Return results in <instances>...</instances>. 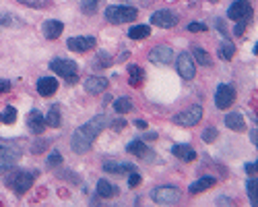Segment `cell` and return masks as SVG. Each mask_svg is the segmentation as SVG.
<instances>
[{
    "label": "cell",
    "mask_w": 258,
    "mask_h": 207,
    "mask_svg": "<svg viewBox=\"0 0 258 207\" xmlns=\"http://www.w3.org/2000/svg\"><path fill=\"white\" fill-rule=\"evenodd\" d=\"M110 124V118L99 114V116H93L89 122H85L83 126H78V129L73 133V141H71V147L75 153H87L89 147L93 145V141L97 139V135L102 133L105 126Z\"/></svg>",
    "instance_id": "1"
},
{
    "label": "cell",
    "mask_w": 258,
    "mask_h": 207,
    "mask_svg": "<svg viewBox=\"0 0 258 207\" xmlns=\"http://www.w3.org/2000/svg\"><path fill=\"white\" fill-rule=\"evenodd\" d=\"M21 157V147L15 141H0V172L11 170Z\"/></svg>",
    "instance_id": "2"
},
{
    "label": "cell",
    "mask_w": 258,
    "mask_h": 207,
    "mask_svg": "<svg viewBox=\"0 0 258 207\" xmlns=\"http://www.w3.org/2000/svg\"><path fill=\"white\" fill-rule=\"evenodd\" d=\"M33 180H35V174L33 172H23V170H17V172H11L4 178V184L11 186V189L17 193V195H23L25 191H29L33 186Z\"/></svg>",
    "instance_id": "3"
},
{
    "label": "cell",
    "mask_w": 258,
    "mask_h": 207,
    "mask_svg": "<svg viewBox=\"0 0 258 207\" xmlns=\"http://www.w3.org/2000/svg\"><path fill=\"white\" fill-rule=\"evenodd\" d=\"M50 68H52L56 75L64 77L66 83H77L78 81V75H77L78 73V66L73 60H66V58H54V60L50 62Z\"/></svg>",
    "instance_id": "4"
},
{
    "label": "cell",
    "mask_w": 258,
    "mask_h": 207,
    "mask_svg": "<svg viewBox=\"0 0 258 207\" xmlns=\"http://www.w3.org/2000/svg\"><path fill=\"white\" fill-rule=\"evenodd\" d=\"M138 17L134 6H107L105 8V21L110 23H130Z\"/></svg>",
    "instance_id": "5"
},
{
    "label": "cell",
    "mask_w": 258,
    "mask_h": 207,
    "mask_svg": "<svg viewBox=\"0 0 258 207\" xmlns=\"http://www.w3.org/2000/svg\"><path fill=\"white\" fill-rule=\"evenodd\" d=\"M201 118H203V108L196 104V106H190L188 110L176 114L174 124H178V126H194V124L201 122Z\"/></svg>",
    "instance_id": "6"
},
{
    "label": "cell",
    "mask_w": 258,
    "mask_h": 207,
    "mask_svg": "<svg viewBox=\"0 0 258 207\" xmlns=\"http://www.w3.org/2000/svg\"><path fill=\"white\" fill-rule=\"evenodd\" d=\"M151 199L161 205H172V203L180 201V191L176 186H159V189L151 191Z\"/></svg>",
    "instance_id": "7"
},
{
    "label": "cell",
    "mask_w": 258,
    "mask_h": 207,
    "mask_svg": "<svg viewBox=\"0 0 258 207\" xmlns=\"http://www.w3.org/2000/svg\"><path fill=\"white\" fill-rule=\"evenodd\" d=\"M235 102V89L232 85H219V89H217L215 93V104L217 108H221V110H225V108H232Z\"/></svg>",
    "instance_id": "8"
},
{
    "label": "cell",
    "mask_w": 258,
    "mask_h": 207,
    "mask_svg": "<svg viewBox=\"0 0 258 207\" xmlns=\"http://www.w3.org/2000/svg\"><path fill=\"white\" fill-rule=\"evenodd\" d=\"M252 15V6L248 0H237L230 6V11H227V17L232 19V21H246L248 17Z\"/></svg>",
    "instance_id": "9"
},
{
    "label": "cell",
    "mask_w": 258,
    "mask_h": 207,
    "mask_svg": "<svg viewBox=\"0 0 258 207\" xmlns=\"http://www.w3.org/2000/svg\"><path fill=\"white\" fill-rule=\"evenodd\" d=\"M149 60L155 64H170L174 60V50L170 46H155L151 52H149Z\"/></svg>",
    "instance_id": "10"
},
{
    "label": "cell",
    "mask_w": 258,
    "mask_h": 207,
    "mask_svg": "<svg viewBox=\"0 0 258 207\" xmlns=\"http://www.w3.org/2000/svg\"><path fill=\"white\" fill-rule=\"evenodd\" d=\"M178 73H180L184 79H194L196 75V66H194V60H192V56L188 54V52H182L180 56H178Z\"/></svg>",
    "instance_id": "11"
},
{
    "label": "cell",
    "mask_w": 258,
    "mask_h": 207,
    "mask_svg": "<svg viewBox=\"0 0 258 207\" xmlns=\"http://www.w3.org/2000/svg\"><path fill=\"white\" fill-rule=\"evenodd\" d=\"M151 23L161 29H170L178 23V15H174L172 11H157L151 15Z\"/></svg>",
    "instance_id": "12"
},
{
    "label": "cell",
    "mask_w": 258,
    "mask_h": 207,
    "mask_svg": "<svg viewBox=\"0 0 258 207\" xmlns=\"http://www.w3.org/2000/svg\"><path fill=\"white\" fill-rule=\"evenodd\" d=\"M68 46V50H73V52H87V50H91V48L95 46V37H85V35H78V37H71L66 42Z\"/></svg>",
    "instance_id": "13"
},
{
    "label": "cell",
    "mask_w": 258,
    "mask_h": 207,
    "mask_svg": "<svg viewBox=\"0 0 258 207\" xmlns=\"http://www.w3.org/2000/svg\"><path fill=\"white\" fill-rule=\"evenodd\" d=\"M58 91V81L54 77H42L37 81V93L42 97H50Z\"/></svg>",
    "instance_id": "14"
},
{
    "label": "cell",
    "mask_w": 258,
    "mask_h": 207,
    "mask_svg": "<svg viewBox=\"0 0 258 207\" xmlns=\"http://www.w3.org/2000/svg\"><path fill=\"white\" fill-rule=\"evenodd\" d=\"M27 126H29V131H31L33 135H42L46 131V120H44V116L39 114V110H31V112H29Z\"/></svg>",
    "instance_id": "15"
},
{
    "label": "cell",
    "mask_w": 258,
    "mask_h": 207,
    "mask_svg": "<svg viewBox=\"0 0 258 207\" xmlns=\"http://www.w3.org/2000/svg\"><path fill=\"white\" fill-rule=\"evenodd\" d=\"M126 151H128V153H132V155H136V157H145V160H153V151L145 145V141H143V139H136V141H132V143H128Z\"/></svg>",
    "instance_id": "16"
},
{
    "label": "cell",
    "mask_w": 258,
    "mask_h": 207,
    "mask_svg": "<svg viewBox=\"0 0 258 207\" xmlns=\"http://www.w3.org/2000/svg\"><path fill=\"white\" fill-rule=\"evenodd\" d=\"M42 31L48 39H56V37H60L62 31H64V25L60 21H56V19H50V21H46L42 25Z\"/></svg>",
    "instance_id": "17"
},
{
    "label": "cell",
    "mask_w": 258,
    "mask_h": 207,
    "mask_svg": "<svg viewBox=\"0 0 258 207\" xmlns=\"http://www.w3.org/2000/svg\"><path fill=\"white\" fill-rule=\"evenodd\" d=\"M107 85H110V83H107L105 77H89L85 81V89L89 93H102V91L107 89Z\"/></svg>",
    "instance_id": "18"
},
{
    "label": "cell",
    "mask_w": 258,
    "mask_h": 207,
    "mask_svg": "<svg viewBox=\"0 0 258 207\" xmlns=\"http://www.w3.org/2000/svg\"><path fill=\"white\" fill-rule=\"evenodd\" d=\"M103 170L110 172V174H124V172L130 174L136 168H134L132 164H128V162H105L103 164Z\"/></svg>",
    "instance_id": "19"
},
{
    "label": "cell",
    "mask_w": 258,
    "mask_h": 207,
    "mask_svg": "<svg viewBox=\"0 0 258 207\" xmlns=\"http://www.w3.org/2000/svg\"><path fill=\"white\" fill-rule=\"evenodd\" d=\"M172 153L176 157H180L182 162H194L196 160V151L192 149V147H188V145H174Z\"/></svg>",
    "instance_id": "20"
},
{
    "label": "cell",
    "mask_w": 258,
    "mask_h": 207,
    "mask_svg": "<svg viewBox=\"0 0 258 207\" xmlns=\"http://www.w3.org/2000/svg\"><path fill=\"white\" fill-rule=\"evenodd\" d=\"M225 124H227V129H232V131H244L246 129V124H244V116L240 112H232V114H227L225 116Z\"/></svg>",
    "instance_id": "21"
},
{
    "label": "cell",
    "mask_w": 258,
    "mask_h": 207,
    "mask_svg": "<svg viewBox=\"0 0 258 207\" xmlns=\"http://www.w3.org/2000/svg\"><path fill=\"white\" fill-rule=\"evenodd\" d=\"M97 195L103 197V199H110V197L118 195V186H114L112 182H107V180H99L97 182Z\"/></svg>",
    "instance_id": "22"
},
{
    "label": "cell",
    "mask_w": 258,
    "mask_h": 207,
    "mask_svg": "<svg viewBox=\"0 0 258 207\" xmlns=\"http://www.w3.org/2000/svg\"><path fill=\"white\" fill-rule=\"evenodd\" d=\"M213 184H215V178H211V176H203V178H198L196 182H192L188 191H190L192 195H196V193H203L206 189H211Z\"/></svg>",
    "instance_id": "23"
},
{
    "label": "cell",
    "mask_w": 258,
    "mask_h": 207,
    "mask_svg": "<svg viewBox=\"0 0 258 207\" xmlns=\"http://www.w3.org/2000/svg\"><path fill=\"white\" fill-rule=\"evenodd\" d=\"M62 124V114H60V108L58 106H50V112H48V118H46V126H58Z\"/></svg>",
    "instance_id": "24"
},
{
    "label": "cell",
    "mask_w": 258,
    "mask_h": 207,
    "mask_svg": "<svg viewBox=\"0 0 258 207\" xmlns=\"http://www.w3.org/2000/svg\"><path fill=\"white\" fill-rule=\"evenodd\" d=\"M128 73H130V85L132 87H138L143 83V79H145V71H143V66H136V64H130L128 66Z\"/></svg>",
    "instance_id": "25"
},
{
    "label": "cell",
    "mask_w": 258,
    "mask_h": 207,
    "mask_svg": "<svg viewBox=\"0 0 258 207\" xmlns=\"http://www.w3.org/2000/svg\"><path fill=\"white\" fill-rule=\"evenodd\" d=\"M149 33H151L149 25H134L128 29V37L130 39H145V37H149Z\"/></svg>",
    "instance_id": "26"
},
{
    "label": "cell",
    "mask_w": 258,
    "mask_h": 207,
    "mask_svg": "<svg viewBox=\"0 0 258 207\" xmlns=\"http://www.w3.org/2000/svg\"><path fill=\"white\" fill-rule=\"evenodd\" d=\"M233 54H235V46L230 42V39H223L221 46H219V56L223 60H232Z\"/></svg>",
    "instance_id": "27"
},
{
    "label": "cell",
    "mask_w": 258,
    "mask_h": 207,
    "mask_svg": "<svg viewBox=\"0 0 258 207\" xmlns=\"http://www.w3.org/2000/svg\"><path fill=\"white\" fill-rule=\"evenodd\" d=\"M103 4V0H83V4H81V8H83V13L85 15H95L97 13V8Z\"/></svg>",
    "instance_id": "28"
},
{
    "label": "cell",
    "mask_w": 258,
    "mask_h": 207,
    "mask_svg": "<svg viewBox=\"0 0 258 207\" xmlns=\"http://www.w3.org/2000/svg\"><path fill=\"white\" fill-rule=\"evenodd\" d=\"M190 56L194 58V60H196L198 64H203V66H209V64H211V58H209V54H206V52L203 50V48H194Z\"/></svg>",
    "instance_id": "29"
},
{
    "label": "cell",
    "mask_w": 258,
    "mask_h": 207,
    "mask_svg": "<svg viewBox=\"0 0 258 207\" xmlns=\"http://www.w3.org/2000/svg\"><path fill=\"white\" fill-rule=\"evenodd\" d=\"M114 110L118 114H126V112H130L132 110V102L128 100V97H120V100H116L114 102Z\"/></svg>",
    "instance_id": "30"
},
{
    "label": "cell",
    "mask_w": 258,
    "mask_h": 207,
    "mask_svg": "<svg viewBox=\"0 0 258 207\" xmlns=\"http://www.w3.org/2000/svg\"><path fill=\"white\" fill-rule=\"evenodd\" d=\"M17 120V110L13 106H6V110L0 114V122H6V124H13Z\"/></svg>",
    "instance_id": "31"
},
{
    "label": "cell",
    "mask_w": 258,
    "mask_h": 207,
    "mask_svg": "<svg viewBox=\"0 0 258 207\" xmlns=\"http://www.w3.org/2000/svg\"><path fill=\"white\" fill-rule=\"evenodd\" d=\"M248 197H250V203L254 205V207H258V199H256V176L252 178L250 176V180H248Z\"/></svg>",
    "instance_id": "32"
},
{
    "label": "cell",
    "mask_w": 258,
    "mask_h": 207,
    "mask_svg": "<svg viewBox=\"0 0 258 207\" xmlns=\"http://www.w3.org/2000/svg\"><path fill=\"white\" fill-rule=\"evenodd\" d=\"M112 62H114V60H112L110 54H107V52H99V54H97V60H95L93 64H95L97 68H103V66H110Z\"/></svg>",
    "instance_id": "33"
},
{
    "label": "cell",
    "mask_w": 258,
    "mask_h": 207,
    "mask_svg": "<svg viewBox=\"0 0 258 207\" xmlns=\"http://www.w3.org/2000/svg\"><path fill=\"white\" fill-rule=\"evenodd\" d=\"M217 135H219V131H217L215 126H206V129L203 131V141L205 143H213L217 139Z\"/></svg>",
    "instance_id": "34"
},
{
    "label": "cell",
    "mask_w": 258,
    "mask_h": 207,
    "mask_svg": "<svg viewBox=\"0 0 258 207\" xmlns=\"http://www.w3.org/2000/svg\"><path fill=\"white\" fill-rule=\"evenodd\" d=\"M23 2L25 6H31V8H46L50 4V0H19Z\"/></svg>",
    "instance_id": "35"
},
{
    "label": "cell",
    "mask_w": 258,
    "mask_h": 207,
    "mask_svg": "<svg viewBox=\"0 0 258 207\" xmlns=\"http://www.w3.org/2000/svg\"><path fill=\"white\" fill-rule=\"evenodd\" d=\"M60 162H62V155L58 153V151H52V153H50V157H48V166H50V168H52V166H58Z\"/></svg>",
    "instance_id": "36"
},
{
    "label": "cell",
    "mask_w": 258,
    "mask_h": 207,
    "mask_svg": "<svg viewBox=\"0 0 258 207\" xmlns=\"http://www.w3.org/2000/svg\"><path fill=\"white\" fill-rule=\"evenodd\" d=\"M188 31H194V33H198V31H206V25H205V23H198V21H192L190 25H188Z\"/></svg>",
    "instance_id": "37"
},
{
    "label": "cell",
    "mask_w": 258,
    "mask_h": 207,
    "mask_svg": "<svg viewBox=\"0 0 258 207\" xmlns=\"http://www.w3.org/2000/svg\"><path fill=\"white\" fill-rule=\"evenodd\" d=\"M136 184H141V174H138L136 170H132L130 172V178H128V186H132V189H134Z\"/></svg>",
    "instance_id": "38"
},
{
    "label": "cell",
    "mask_w": 258,
    "mask_h": 207,
    "mask_svg": "<svg viewBox=\"0 0 258 207\" xmlns=\"http://www.w3.org/2000/svg\"><path fill=\"white\" fill-rule=\"evenodd\" d=\"M124 126H126V120H124V118H118V120L112 122V129H114V131H122Z\"/></svg>",
    "instance_id": "39"
},
{
    "label": "cell",
    "mask_w": 258,
    "mask_h": 207,
    "mask_svg": "<svg viewBox=\"0 0 258 207\" xmlns=\"http://www.w3.org/2000/svg\"><path fill=\"white\" fill-rule=\"evenodd\" d=\"M11 89V81H6V79H0V93H6Z\"/></svg>",
    "instance_id": "40"
},
{
    "label": "cell",
    "mask_w": 258,
    "mask_h": 207,
    "mask_svg": "<svg viewBox=\"0 0 258 207\" xmlns=\"http://www.w3.org/2000/svg\"><path fill=\"white\" fill-rule=\"evenodd\" d=\"M246 172H248V176H256V162L254 164H246Z\"/></svg>",
    "instance_id": "41"
},
{
    "label": "cell",
    "mask_w": 258,
    "mask_h": 207,
    "mask_svg": "<svg viewBox=\"0 0 258 207\" xmlns=\"http://www.w3.org/2000/svg\"><path fill=\"white\" fill-rule=\"evenodd\" d=\"M244 25H246L244 21H237V25L233 27V31H235V35H242V33H244Z\"/></svg>",
    "instance_id": "42"
},
{
    "label": "cell",
    "mask_w": 258,
    "mask_h": 207,
    "mask_svg": "<svg viewBox=\"0 0 258 207\" xmlns=\"http://www.w3.org/2000/svg\"><path fill=\"white\" fill-rule=\"evenodd\" d=\"M48 141H50V139H48ZM48 141H44V143H35V145H33V151H35V153H37V151H44V149H46V145H48Z\"/></svg>",
    "instance_id": "43"
},
{
    "label": "cell",
    "mask_w": 258,
    "mask_h": 207,
    "mask_svg": "<svg viewBox=\"0 0 258 207\" xmlns=\"http://www.w3.org/2000/svg\"><path fill=\"white\" fill-rule=\"evenodd\" d=\"M250 141H252L254 145H258V131H256V126L250 131Z\"/></svg>",
    "instance_id": "44"
},
{
    "label": "cell",
    "mask_w": 258,
    "mask_h": 207,
    "mask_svg": "<svg viewBox=\"0 0 258 207\" xmlns=\"http://www.w3.org/2000/svg\"><path fill=\"white\" fill-rule=\"evenodd\" d=\"M153 139H157V133H147L143 137V141H153Z\"/></svg>",
    "instance_id": "45"
},
{
    "label": "cell",
    "mask_w": 258,
    "mask_h": 207,
    "mask_svg": "<svg viewBox=\"0 0 258 207\" xmlns=\"http://www.w3.org/2000/svg\"><path fill=\"white\" fill-rule=\"evenodd\" d=\"M134 126H136V129H147V122H145V120H138V118H136Z\"/></svg>",
    "instance_id": "46"
}]
</instances>
